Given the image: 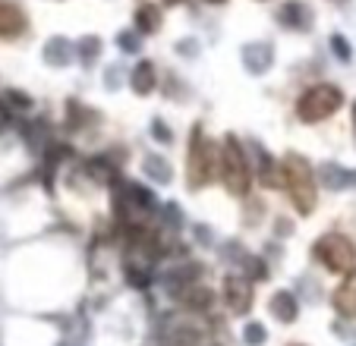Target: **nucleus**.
Segmentation results:
<instances>
[{"label":"nucleus","instance_id":"7","mask_svg":"<svg viewBox=\"0 0 356 346\" xmlns=\"http://www.w3.org/2000/svg\"><path fill=\"white\" fill-rule=\"evenodd\" d=\"M183 306L189 308V312H209L211 302H215V293H211L209 286H199V283H189L186 290L180 293Z\"/></svg>","mask_w":356,"mask_h":346},{"label":"nucleus","instance_id":"4","mask_svg":"<svg viewBox=\"0 0 356 346\" xmlns=\"http://www.w3.org/2000/svg\"><path fill=\"white\" fill-rule=\"evenodd\" d=\"M249 176H246V160H243L240 148H236V142H227V189L236 195L246 192L249 186Z\"/></svg>","mask_w":356,"mask_h":346},{"label":"nucleus","instance_id":"13","mask_svg":"<svg viewBox=\"0 0 356 346\" xmlns=\"http://www.w3.org/2000/svg\"><path fill=\"white\" fill-rule=\"evenodd\" d=\"M331 44L337 47V53H341L343 60H350V47H347V41H343V38H334V41H331Z\"/></svg>","mask_w":356,"mask_h":346},{"label":"nucleus","instance_id":"15","mask_svg":"<svg viewBox=\"0 0 356 346\" xmlns=\"http://www.w3.org/2000/svg\"><path fill=\"white\" fill-rule=\"evenodd\" d=\"M337 3H343V0H337Z\"/></svg>","mask_w":356,"mask_h":346},{"label":"nucleus","instance_id":"12","mask_svg":"<svg viewBox=\"0 0 356 346\" xmlns=\"http://www.w3.org/2000/svg\"><path fill=\"white\" fill-rule=\"evenodd\" d=\"M265 340V327L262 324H249L246 327V343H262Z\"/></svg>","mask_w":356,"mask_h":346},{"label":"nucleus","instance_id":"8","mask_svg":"<svg viewBox=\"0 0 356 346\" xmlns=\"http://www.w3.org/2000/svg\"><path fill=\"white\" fill-rule=\"evenodd\" d=\"M22 28V16L10 0H0V35H16Z\"/></svg>","mask_w":356,"mask_h":346},{"label":"nucleus","instance_id":"10","mask_svg":"<svg viewBox=\"0 0 356 346\" xmlns=\"http://www.w3.org/2000/svg\"><path fill=\"white\" fill-rule=\"evenodd\" d=\"M152 73H155V69H152V63H142L139 69H136V88H139V92H148V88H152Z\"/></svg>","mask_w":356,"mask_h":346},{"label":"nucleus","instance_id":"5","mask_svg":"<svg viewBox=\"0 0 356 346\" xmlns=\"http://www.w3.org/2000/svg\"><path fill=\"white\" fill-rule=\"evenodd\" d=\"M331 306H334V312L341 315V318H353L356 315V271H350L347 277H343V283L334 290Z\"/></svg>","mask_w":356,"mask_h":346},{"label":"nucleus","instance_id":"3","mask_svg":"<svg viewBox=\"0 0 356 346\" xmlns=\"http://www.w3.org/2000/svg\"><path fill=\"white\" fill-rule=\"evenodd\" d=\"M287 170H290V195L300 214H309L316 205V186H312V173L296 154H287Z\"/></svg>","mask_w":356,"mask_h":346},{"label":"nucleus","instance_id":"9","mask_svg":"<svg viewBox=\"0 0 356 346\" xmlns=\"http://www.w3.org/2000/svg\"><path fill=\"white\" fill-rule=\"evenodd\" d=\"M271 312H275L277 321H284V324H290V321L296 318V299L290 293H277L275 299H271Z\"/></svg>","mask_w":356,"mask_h":346},{"label":"nucleus","instance_id":"14","mask_svg":"<svg viewBox=\"0 0 356 346\" xmlns=\"http://www.w3.org/2000/svg\"><path fill=\"white\" fill-rule=\"evenodd\" d=\"M353 120H356V107H353Z\"/></svg>","mask_w":356,"mask_h":346},{"label":"nucleus","instance_id":"1","mask_svg":"<svg viewBox=\"0 0 356 346\" xmlns=\"http://www.w3.org/2000/svg\"><path fill=\"white\" fill-rule=\"evenodd\" d=\"M312 255L334 274H350L356 267V246L341 233H325L322 240L316 242Z\"/></svg>","mask_w":356,"mask_h":346},{"label":"nucleus","instance_id":"6","mask_svg":"<svg viewBox=\"0 0 356 346\" xmlns=\"http://www.w3.org/2000/svg\"><path fill=\"white\" fill-rule=\"evenodd\" d=\"M224 299H227L234 315H246L249 302H252V286L240 277H227V283H224Z\"/></svg>","mask_w":356,"mask_h":346},{"label":"nucleus","instance_id":"11","mask_svg":"<svg viewBox=\"0 0 356 346\" xmlns=\"http://www.w3.org/2000/svg\"><path fill=\"white\" fill-rule=\"evenodd\" d=\"M139 26L142 28H155L158 26V13H155V10H152V7L142 10V13H139Z\"/></svg>","mask_w":356,"mask_h":346},{"label":"nucleus","instance_id":"2","mask_svg":"<svg viewBox=\"0 0 356 346\" xmlns=\"http://www.w3.org/2000/svg\"><path fill=\"white\" fill-rule=\"evenodd\" d=\"M343 94L337 92L334 85H316L300 98V120L306 123H316V120H325L331 113L341 107Z\"/></svg>","mask_w":356,"mask_h":346}]
</instances>
